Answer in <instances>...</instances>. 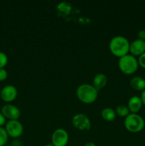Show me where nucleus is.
Instances as JSON below:
<instances>
[{"instance_id":"obj_25","label":"nucleus","mask_w":145,"mask_h":146,"mask_svg":"<svg viewBox=\"0 0 145 146\" xmlns=\"http://www.w3.org/2000/svg\"><path fill=\"white\" fill-rule=\"evenodd\" d=\"M84 146H96V145H95V144L94 143L88 142V143H87L85 144V145Z\"/></svg>"},{"instance_id":"obj_22","label":"nucleus","mask_w":145,"mask_h":146,"mask_svg":"<svg viewBox=\"0 0 145 146\" xmlns=\"http://www.w3.org/2000/svg\"><path fill=\"white\" fill-rule=\"evenodd\" d=\"M6 122V118L3 115V114L1 113H0V127H1V125H4Z\"/></svg>"},{"instance_id":"obj_18","label":"nucleus","mask_w":145,"mask_h":146,"mask_svg":"<svg viewBox=\"0 0 145 146\" xmlns=\"http://www.w3.org/2000/svg\"><path fill=\"white\" fill-rule=\"evenodd\" d=\"M8 63V57L7 54L0 51V68H4V67Z\"/></svg>"},{"instance_id":"obj_13","label":"nucleus","mask_w":145,"mask_h":146,"mask_svg":"<svg viewBox=\"0 0 145 146\" xmlns=\"http://www.w3.org/2000/svg\"><path fill=\"white\" fill-rule=\"evenodd\" d=\"M130 86L136 91H144L145 89V79L140 76H135L131 79Z\"/></svg>"},{"instance_id":"obj_27","label":"nucleus","mask_w":145,"mask_h":146,"mask_svg":"<svg viewBox=\"0 0 145 146\" xmlns=\"http://www.w3.org/2000/svg\"><path fill=\"white\" fill-rule=\"evenodd\" d=\"M4 146H12L11 145H4Z\"/></svg>"},{"instance_id":"obj_9","label":"nucleus","mask_w":145,"mask_h":146,"mask_svg":"<svg viewBox=\"0 0 145 146\" xmlns=\"http://www.w3.org/2000/svg\"><path fill=\"white\" fill-rule=\"evenodd\" d=\"M18 91L13 85H7L1 89L0 92L1 98L5 102H11L16 98Z\"/></svg>"},{"instance_id":"obj_2","label":"nucleus","mask_w":145,"mask_h":146,"mask_svg":"<svg viewBox=\"0 0 145 146\" xmlns=\"http://www.w3.org/2000/svg\"><path fill=\"white\" fill-rule=\"evenodd\" d=\"M76 95L81 102L84 104H92L98 98V91L92 85L83 84L78 87Z\"/></svg>"},{"instance_id":"obj_8","label":"nucleus","mask_w":145,"mask_h":146,"mask_svg":"<svg viewBox=\"0 0 145 146\" xmlns=\"http://www.w3.org/2000/svg\"><path fill=\"white\" fill-rule=\"evenodd\" d=\"M1 113L5 118L9 120H18L21 116V111L16 106L6 104L1 108Z\"/></svg>"},{"instance_id":"obj_12","label":"nucleus","mask_w":145,"mask_h":146,"mask_svg":"<svg viewBox=\"0 0 145 146\" xmlns=\"http://www.w3.org/2000/svg\"><path fill=\"white\" fill-rule=\"evenodd\" d=\"M107 82V78L106 75L102 73H99V74H96L93 78V86L96 88L98 91L102 89Z\"/></svg>"},{"instance_id":"obj_14","label":"nucleus","mask_w":145,"mask_h":146,"mask_svg":"<svg viewBox=\"0 0 145 146\" xmlns=\"http://www.w3.org/2000/svg\"><path fill=\"white\" fill-rule=\"evenodd\" d=\"M102 118L106 121H113L116 118V112L111 108H105L101 112Z\"/></svg>"},{"instance_id":"obj_11","label":"nucleus","mask_w":145,"mask_h":146,"mask_svg":"<svg viewBox=\"0 0 145 146\" xmlns=\"http://www.w3.org/2000/svg\"><path fill=\"white\" fill-rule=\"evenodd\" d=\"M142 105L143 104H142L140 97L137 96H133L128 101L127 107L132 113H136L140 111Z\"/></svg>"},{"instance_id":"obj_10","label":"nucleus","mask_w":145,"mask_h":146,"mask_svg":"<svg viewBox=\"0 0 145 146\" xmlns=\"http://www.w3.org/2000/svg\"><path fill=\"white\" fill-rule=\"evenodd\" d=\"M129 52L131 55L140 56L145 52V41L137 38L132 41L129 46Z\"/></svg>"},{"instance_id":"obj_20","label":"nucleus","mask_w":145,"mask_h":146,"mask_svg":"<svg viewBox=\"0 0 145 146\" xmlns=\"http://www.w3.org/2000/svg\"><path fill=\"white\" fill-rule=\"evenodd\" d=\"M7 71L4 68H0V81H3L7 78Z\"/></svg>"},{"instance_id":"obj_4","label":"nucleus","mask_w":145,"mask_h":146,"mask_svg":"<svg viewBox=\"0 0 145 146\" xmlns=\"http://www.w3.org/2000/svg\"><path fill=\"white\" fill-rule=\"evenodd\" d=\"M125 126L128 131L132 133L140 132L144 128L145 122L142 116L136 113H129L125 118Z\"/></svg>"},{"instance_id":"obj_26","label":"nucleus","mask_w":145,"mask_h":146,"mask_svg":"<svg viewBox=\"0 0 145 146\" xmlns=\"http://www.w3.org/2000/svg\"><path fill=\"white\" fill-rule=\"evenodd\" d=\"M44 146H54V145H53L52 143H51V144H47V145H44Z\"/></svg>"},{"instance_id":"obj_3","label":"nucleus","mask_w":145,"mask_h":146,"mask_svg":"<svg viewBox=\"0 0 145 146\" xmlns=\"http://www.w3.org/2000/svg\"><path fill=\"white\" fill-rule=\"evenodd\" d=\"M119 69L125 74L129 75L136 72L138 68V60L131 54H127L119 58L118 61Z\"/></svg>"},{"instance_id":"obj_15","label":"nucleus","mask_w":145,"mask_h":146,"mask_svg":"<svg viewBox=\"0 0 145 146\" xmlns=\"http://www.w3.org/2000/svg\"><path fill=\"white\" fill-rule=\"evenodd\" d=\"M115 112H116L117 115H118L119 116L125 117L126 118L129 114V110L127 106L119 105L118 106H117Z\"/></svg>"},{"instance_id":"obj_23","label":"nucleus","mask_w":145,"mask_h":146,"mask_svg":"<svg viewBox=\"0 0 145 146\" xmlns=\"http://www.w3.org/2000/svg\"><path fill=\"white\" fill-rule=\"evenodd\" d=\"M141 100H142V104L145 106V89L144 91H142V94H141V96H140Z\"/></svg>"},{"instance_id":"obj_6","label":"nucleus","mask_w":145,"mask_h":146,"mask_svg":"<svg viewBox=\"0 0 145 146\" xmlns=\"http://www.w3.org/2000/svg\"><path fill=\"white\" fill-rule=\"evenodd\" d=\"M68 133L63 128H58L53 131L51 141L54 146H65L68 143Z\"/></svg>"},{"instance_id":"obj_19","label":"nucleus","mask_w":145,"mask_h":146,"mask_svg":"<svg viewBox=\"0 0 145 146\" xmlns=\"http://www.w3.org/2000/svg\"><path fill=\"white\" fill-rule=\"evenodd\" d=\"M138 64L141 66L145 68V52L139 56V58H138Z\"/></svg>"},{"instance_id":"obj_17","label":"nucleus","mask_w":145,"mask_h":146,"mask_svg":"<svg viewBox=\"0 0 145 146\" xmlns=\"http://www.w3.org/2000/svg\"><path fill=\"white\" fill-rule=\"evenodd\" d=\"M57 8H58L60 11H62L63 13L67 14L70 12V11H71V4H68V3L62 2V3H61V4H58V6Z\"/></svg>"},{"instance_id":"obj_24","label":"nucleus","mask_w":145,"mask_h":146,"mask_svg":"<svg viewBox=\"0 0 145 146\" xmlns=\"http://www.w3.org/2000/svg\"><path fill=\"white\" fill-rule=\"evenodd\" d=\"M12 146H22V144H21V141H18V140H15L12 142V144H11Z\"/></svg>"},{"instance_id":"obj_16","label":"nucleus","mask_w":145,"mask_h":146,"mask_svg":"<svg viewBox=\"0 0 145 146\" xmlns=\"http://www.w3.org/2000/svg\"><path fill=\"white\" fill-rule=\"evenodd\" d=\"M8 134L4 128L0 127V146H4L8 141Z\"/></svg>"},{"instance_id":"obj_5","label":"nucleus","mask_w":145,"mask_h":146,"mask_svg":"<svg viewBox=\"0 0 145 146\" xmlns=\"http://www.w3.org/2000/svg\"><path fill=\"white\" fill-rule=\"evenodd\" d=\"M5 130L9 136L16 138L21 136L24 132L22 123L18 120H9L6 123Z\"/></svg>"},{"instance_id":"obj_7","label":"nucleus","mask_w":145,"mask_h":146,"mask_svg":"<svg viewBox=\"0 0 145 146\" xmlns=\"http://www.w3.org/2000/svg\"><path fill=\"white\" fill-rule=\"evenodd\" d=\"M72 123L78 129L81 131L89 130L91 127V123L89 118L83 113H78L72 117Z\"/></svg>"},{"instance_id":"obj_21","label":"nucleus","mask_w":145,"mask_h":146,"mask_svg":"<svg viewBox=\"0 0 145 146\" xmlns=\"http://www.w3.org/2000/svg\"><path fill=\"white\" fill-rule=\"evenodd\" d=\"M138 38L145 41V30H141L138 33Z\"/></svg>"},{"instance_id":"obj_1","label":"nucleus","mask_w":145,"mask_h":146,"mask_svg":"<svg viewBox=\"0 0 145 146\" xmlns=\"http://www.w3.org/2000/svg\"><path fill=\"white\" fill-rule=\"evenodd\" d=\"M129 41L123 36H116L109 41V48L111 53L117 57H122L129 52Z\"/></svg>"}]
</instances>
